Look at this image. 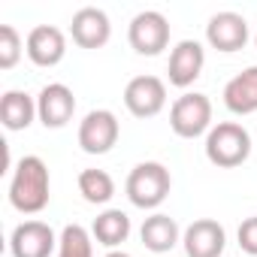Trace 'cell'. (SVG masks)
I'll return each instance as SVG.
<instances>
[{
	"mask_svg": "<svg viewBox=\"0 0 257 257\" xmlns=\"http://www.w3.org/2000/svg\"><path fill=\"white\" fill-rule=\"evenodd\" d=\"M254 43H257V37H254Z\"/></svg>",
	"mask_w": 257,
	"mask_h": 257,
	"instance_id": "cb8c5ba5",
	"label": "cell"
},
{
	"mask_svg": "<svg viewBox=\"0 0 257 257\" xmlns=\"http://www.w3.org/2000/svg\"><path fill=\"white\" fill-rule=\"evenodd\" d=\"M224 106L233 115H251L257 112V64L242 70L224 85Z\"/></svg>",
	"mask_w": 257,
	"mask_h": 257,
	"instance_id": "9a60e30c",
	"label": "cell"
},
{
	"mask_svg": "<svg viewBox=\"0 0 257 257\" xmlns=\"http://www.w3.org/2000/svg\"><path fill=\"white\" fill-rule=\"evenodd\" d=\"M203 64H206L203 46H200L197 40H182V43L173 49V55H170V67H167L170 85H176V88L194 85V82L200 79V73H203Z\"/></svg>",
	"mask_w": 257,
	"mask_h": 257,
	"instance_id": "5bb4252c",
	"label": "cell"
},
{
	"mask_svg": "<svg viewBox=\"0 0 257 257\" xmlns=\"http://www.w3.org/2000/svg\"><path fill=\"white\" fill-rule=\"evenodd\" d=\"M25 52L28 58L37 64V67H55L64 61L67 55V37L64 31H58L55 25H40L28 34V43H25Z\"/></svg>",
	"mask_w": 257,
	"mask_h": 257,
	"instance_id": "4fadbf2b",
	"label": "cell"
},
{
	"mask_svg": "<svg viewBox=\"0 0 257 257\" xmlns=\"http://www.w3.org/2000/svg\"><path fill=\"white\" fill-rule=\"evenodd\" d=\"M140 236H143V245H146L149 251L167 254V251H173V248L179 245V224H176V218L158 212V215H152V218L143 221Z\"/></svg>",
	"mask_w": 257,
	"mask_h": 257,
	"instance_id": "e0dca14e",
	"label": "cell"
},
{
	"mask_svg": "<svg viewBox=\"0 0 257 257\" xmlns=\"http://www.w3.org/2000/svg\"><path fill=\"white\" fill-rule=\"evenodd\" d=\"M55 245H58L55 230L43 221H22L10 236L13 257H49Z\"/></svg>",
	"mask_w": 257,
	"mask_h": 257,
	"instance_id": "ba28073f",
	"label": "cell"
},
{
	"mask_svg": "<svg viewBox=\"0 0 257 257\" xmlns=\"http://www.w3.org/2000/svg\"><path fill=\"white\" fill-rule=\"evenodd\" d=\"M206 40L218 52H239L248 43V22L239 13H218L206 25Z\"/></svg>",
	"mask_w": 257,
	"mask_h": 257,
	"instance_id": "7c38bea8",
	"label": "cell"
},
{
	"mask_svg": "<svg viewBox=\"0 0 257 257\" xmlns=\"http://www.w3.org/2000/svg\"><path fill=\"white\" fill-rule=\"evenodd\" d=\"M73 112H76V97H73V91L67 85L52 82V85H46L40 91V97H37V118L43 121V127L58 131V127L70 124Z\"/></svg>",
	"mask_w": 257,
	"mask_h": 257,
	"instance_id": "9c48e42d",
	"label": "cell"
},
{
	"mask_svg": "<svg viewBox=\"0 0 257 257\" xmlns=\"http://www.w3.org/2000/svg\"><path fill=\"white\" fill-rule=\"evenodd\" d=\"M94 239L106 248H118L121 242H127V236H131V218H127L121 209H106L103 215L94 218V227H91Z\"/></svg>",
	"mask_w": 257,
	"mask_h": 257,
	"instance_id": "ac0fdd59",
	"label": "cell"
},
{
	"mask_svg": "<svg viewBox=\"0 0 257 257\" xmlns=\"http://www.w3.org/2000/svg\"><path fill=\"white\" fill-rule=\"evenodd\" d=\"M182 245H185V254L188 257H221L224 254V245H227V233H224V227L218 221L197 218L185 230Z\"/></svg>",
	"mask_w": 257,
	"mask_h": 257,
	"instance_id": "30bf717a",
	"label": "cell"
},
{
	"mask_svg": "<svg viewBox=\"0 0 257 257\" xmlns=\"http://www.w3.org/2000/svg\"><path fill=\"white\" fill-rule=\"evenodd\" d=\"M37 118V100L25 91H7L0 100V121L7 131H28Z\"/></svg>",
	"mask_w": 257,
	"mask_h": 257,
	"instance_id": "2e32d148",
	"label": "cell"
},
{
	"mask_svg": "<svg viewBox=\"0 0 257 257\" xmlns=\"http://www.w3.org/2000/svg\"><path fill=\"white\" fill-rule=\"evenodd\" d=\"M212 100L206 94H182L170 109V127L182 140H197L212 131Z\"/></svg>",
	"mask_w": 257,
	"mask_h": 257,
	"instance_id": "277c9868",
	"label": "cell"
},
{
	"mask_svg": "<svg viewBox=\"0 0 257 257\" xmlns=\"http://www.w3.org/2000/svg\"><path fill=\"white\" fill-rule=\"evenodd\" d=\"M70 34H73V43L82 46V49H100L109 43L112 37V25H109V16L97 7H82L73 22H70Z\"/></svg>",
	"mask_w": 257,
	"mask_h": 257,
	"instance_id": "8fae6325",
	"label": "cell"
},
{
	"mask_svg": "<svg viewBox=\"0 0 257 257\" xmlns=\"http://www.w3.org/2000/svg\"><path fill=\"white\" fill-rule=\"evenodd\" d=\"M127 40H131L137 55H149V58L161 55L170 46V22H167V16L158 13V10H146V13L134 16Z\"/></svg>",
	"mask_w": 257,
	"mask_h": 257,
	"instance_id": "5b68a950",
	"label": "cell"
},
{
	"mask_svg": "<svg viewBox=\"0 0 257 257\" xmlns=\"http://www.w3.org/2000/svg\"><path fill=\"white\" fill-rule=\"evenodd\" d=\"M170 188H173V176L164 164L158 161H146V164H137L127 176V200H131L137 209H158L167 197H170Z\"/></svg>",
	"mask_w": 257,
	"mask_h": 257,
	"instance_id": "3957f363",
	"label": "cell"
},
{
	"mask_svg": "<svg viewBox=\"0 0 257 257\" xmlns=\"http://www.w3.org/2000/svg\"><path fill=\"white\" fill-rule=\"evenodd\" d=\"M239 248L245 251V254H251V257H257V215L254 218H245L242 224H239Z\"/></svg>",
	"mask_w": 257,
	"mask_h": 257,
	"instance_id": "7402d4cb",
	"label": "cell"
},
{
	"mask_svg": "<svg viewBox=\"0 0 257 257\" xmlns=\"http://www.w3.org/2000/svg\"><path fill=\"white\" fill-rule=\"evenodd\" d=\"M124 106L137 118H155L167 106V85L158 76H137L124 88Z\"/></svg>",
	"mask_w": 257,
	"mask_h": 257,
	"instance_id": "52a82bcc",
	"label": "cell"
},
{
	"mask_svg": "<svg viewBox=\"0 0 257 257\" xmlns=\"http://www.w3.org/2000/svg\"><path fill=\"white\" fill-rule=\"evenodd\" d=\"M106 257H131V254H127V251H109Z\"/></svg>",
	"mask_w": 257,
	"mask_h": 257,
	"instance_id": "603a6c76",
	"label": "cell"
},
{
	"mask_svg": "<svg viewBox=\"0 0 257 257\" xmlns=\"http://www.w3.org/2000/svg\"><path fill=\"white\" fill-rule=\"evenodd\" d=\"M49 197H52V179H49L46 161L37 155H25L16 164L13 182H10L13 209H19L22 215H37L49 206Z\"/></svg>",
	"mask_w": 257,
	"mask_h": 257,
	"instance_id": "6da1fadb",
	"label": "cell"
},
{
	"mask_svg": "<svg viewBox=\"0 0 257 257\" xmlns=\"http://www.w3.org/2000/svg\"><path fill=\"white\" fill-rule=\"evenodd\" d=\"M118 134H121V127H118L115 112L94 109L79 124V146H82L85 155H106L118 143Z\"/></svg>",
	"mask_w": 257,
	"mask_h": 257,
	"instance_id": "8992f818",
	"label": "cell"
},
{
	"mask_svg": "<svg viewBox=\"0 0 257 257\" xmlns=\"http://www.w3.org/2000/svg\"><path fill=\"white\" fill-rule=\"evenodd\" d=\"M206 158L221 170L242 167L251 158V134L239 121H221L206 137Z\"/></svg>",
	"mask_w": 257,
	"mask_h": 257,
	"instance_id": "7a4b0ae2",
	"label": "cell"
},
{
	"mask_svg": "<svg viewBox=\"0 0 257 257\" xmlns=\"http://www.w3.org/2000/svg\"><path fill=\"white\" fill-rule=\"evenodd\" d=\"M22 58V37L13 25H0V70H13Z\"/></svg>",
	"mask_w": 257,
	"mask_h": 257,
	"instance_id": "44dd1931",
	"label": "cell"
},
{
	"mask_svg": "<svg viewBox=\"0 0 257 257\" xmlns=\"http://www.w3.org/2000/svg\"><path fill=\"white\" fill-rule=\"evenodd\" d=\"M79 194L94 203V206H103L115 197V182L106 170H82L79 173Z\"/></svg>",
	"mask_w": 257,
	"mask_h": 257,
	"instance_id": "d6986e66",
	"label": "cell"
},
{
	"mask_svg": "<svg viewBox=\"0 0 257 257\" xmlns=\"http://www.w3.org/2000/svg\"><path fill=\"white\" fill-rule=\"evenodd\" d=\"M58 257H94L91 233L82 224H67L58 239Z\"/></svg>",
	"mask_w": 257,
	"mask_h": 257,
	"instance_id": "ffe728a7",
	"label": "cell"
}]
</instances>
